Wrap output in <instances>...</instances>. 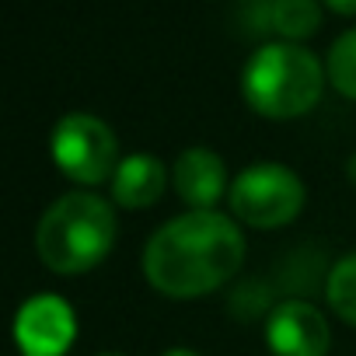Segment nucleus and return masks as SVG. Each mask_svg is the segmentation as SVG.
<instances>
[{
  "instance_id": "nucleus-6",
  "label": "nucleus",
  "mask_w": 356,
  "mask_h": 356,
  "mask_svg": "<svg viewBox=\"0 0 356 356\" xmlns=\"http://www.w3.org/2000/svg\"><path fill=\"white\" fill-rule=\"evenodd\" d=\"M74 311L56 293H39L22 304L15 335L22 356H63L74 342Z\"/></svg>"
},
{
  "instance_id": "nucleus-15",
  "label": "nucleus",
  "mask_w": 356,
  "mask_h": 356,
  "mask_svg": "<svg viewBox=\"0 0 356 356\" xmlns=\"http://www.w3.org/2000/svg\"><path fill=\"white\" fill-rule=\"evenodd\" d=\"M102 356H119V353H102Z\"/></svg>"
},
{
  "instance_id": "nucleus-14",
  "label": "nucleus",
  "mask_w": 356,
  "mask_h": 356,
  "mask_svg": "<svg viewBox=\"0 0 356 356\" xmlns=\"http://www.w3.org/2000/svg\"><path fill=\"white\" fill-rule=\"evenodd\" d=\"M161 356H200V353H193V349H168V353H161Z\"/></svg>"
},
{
  "instance_id": "nucleus-10",
  "label": "nucleus",
  "mask_w": 356,
  "mask_h": 356,
  "mask_svg": "<svg viewBox=\"0 0 356 356\" xmlns=\"http://www.w3.org/2000/svg\"><path fill=\"white\" fill-rule=\"evenodd\" d=\"M273 25L286 39H304V35L318 32L321 8H318V0H276L273 4Z\"/></svg>"
},
{
  "instance_id": "nucleus-9",
  "label": "nucleus",
  "mask_w": 356,
  "mask_h": 356,
  "mask_svg": "<svg viewBox=\"0 0 356 356\" xmlns=\"http://www.w3.org/2000/svg\"><path fill=\"white\" fill-rule=\"evenodd\" d=\"M168 186V171L154 154H129L112 175V200L126 210H143L161 200Z\"/></svg>"
},
{
  "instance_id": "nucleus-7",
  "label": "nucleus",
  "mask_w": 356,
  "mask_h": 356,
  "mask_svg": "<svg viewBox=\"0 0 356 356\" xmlns=\"http://www.w3.org/2000/svg\"><path fill=\"white\" fill-rule=\"evenodd\" d=\"M266 342L273 356H325L332 346L328 321L307 300H283L269 311Z\"/></svg>"
},
{
  "instance_id": "nucleus-12",
  "label": "nucleus",
  "mask_w": 356,
  "mask_h": 356,
  "mask_svg": "<svg viewBox=\"0 0 356 356\" xmlns=\"http://www.w3.org/2000/svg\"><path fill=\"white\" fill-rule=\"evenodd\" d=\"M328 81L335 84L339 95L356 102V29H349L346 35H339L328 49Z\"/></svg>"
},
{
  "instance_id": "nucleus-4",
  "label": "nucleus",
  "mask_w": 356,
  "mask_h": 356,
  "mask_svg": "<svg viewBox=\"0 0 356 356\" xmlns=\"http://www.w3.org/2000/svg\"><path fill=\"white\" fill-rule=\"evenodd\" d=\"M227 200L238 220L259 231H273L304 210V182L283 164L259 161L234 178Z\"/></svg>"
},
{
  "instance_id": "nucleus-13",
  "label": "nucleus",
  "mask_w": 356,
  "mask_h": 356,
  "mask_svg": "<svg viewBox=\"0 0 356 356\" xmlns=\"http://www.w3.org/2000/svg\"><path fill=\"white\" fill-rule=\"evenodd\" d=\"M325 4L339 15H356V0H325Z\"/></svg>"
},
{
  "instance_id": "nucleus-5",
  "label": "nucleus",
  "mask_w": 356,
  "mask_h": 356,
  "mask_svg": "<svg viewBox=\"0 0 356 356\" xmlns=\"http://www.w3.org/2000/svg\"><path fill=\"white\" fill-rule=\"evenodd\" d=\"M49 154L56 168L81 186H98L105 178H112L119 168L115 133L98 115L88 112H70L53 126Z\"/></svg>"
},
{
  "instance_id": "nucleus-1",
  "label": "nucleus",
  "mask_w": 356,
  "mask_h": 356,
  "mask_svg": "<svg viewBox=\"0 0 356 356\" xmlns=\"http://www.w3.org/2000/svg\"><path fill=\"white\" fill-rule=\"evenodd\" d=\"M245 262V238L234 220L193 210L164 224L143 252V276L168 297H203L224 286Z\"/></svg>"
},
{
  "instance_id": "nucleus-3",
  "label": "nucleus",
  "mask_w": 356,
  "mask_h": 356,
  "mask_svg": "<svg viewBox=\"0 0 356 356\" xmlns=\"http://www.w3.org/2000/svg\"><path fill=\"white\" fill-rule=\"evenodd\" d=\"M321 63L293 42H269L245 63L241 95L266 119H297L321 98Z\"/></svg>"
},
{
  "instance_id": "nucleus-8",
  "label": "nucleus",
  "mask_w": 356,
  "mask_h": 356,
  "mask_svg": "<svg viewBox=\"0 0 356 356\" xmlns=\"http://www.w3.org/2000/svg\"><path fill=\"white\" fill-rule=\"evenodd\" d=\"M171 182L182 203H189L193 210H210L224 200L227 193V168L224 157L207 150V147H193L182 150L171 168Z\"/></svg>"
},
{
  "instance_id": "nucleus-11",
  "label": "nucleus",
  "mask_w": 356,
  "mask_h": 356,
  "mask_svg": "<svg viewBox=\"0 0 356 356\" xmlns=\"http://www.w3.org/2000/svg\"><path fill=\"white\" fill-rule=\"evenodd\" d=\"M325 300L342 321L356 325V255H346L342 262H335L325 283Z\"/></svg>"
},
{
  "instance_id": "nucleus-2",
  "label": "nucleus",
  "mask_w": 356,
  "mask_h": 356,
  "mask_svg": "<svg viewBox=\"0 0 356 356\" xmlns=\"http://www.w3.org/2000/svg\"><path fill=\"white\" fill-rule=\"evenodd\" d=\"M115 241V217L105 200L95 193H70L56 200L35 231V248L39 259L60 273V276H77L95 269Z\"/></svg>"
}]
</instances>
